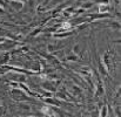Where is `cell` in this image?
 <instances>
[{
	"label": "cell",
	"mask_w": 121,
	"mask_h": 117,
	"mask_svg": "<svg viewBox=\"0 0 121 117\" xmlns=\"http://www.w3.org/2000/svg\"><path fill=\"white\" fill-rule=\"evenodd\" d=\"M11 96L13 100H15L17 102H28L32 101V98L20 88H12L11 90Z\"/></svg>",
	"instance_id": "1"
},
{
	"label": "cell",
	"mask_w": 121,
	"mask_h": 117,
	"mask_svg": "<svg viewBox=\"0 0 121 117\" xmlns=\"http://www.w3.org/2000/svg\"><path fill=\"white\" fill-rule=\"evenodd\" d=\"M7 78L9 81L13 82H18V83H26L27 81V75L24 73H18V72H7Z\"/></svg>",
	"instance_id": "2"
},
{
	"label": "cell",
	"mask_w": 121,
	"mask_h": 117,
	"mask_svg": "<svg viewBox=\"0 0 121 117\" xmlns=\"http://www.w3.org/2000/svg\"><path fill=\"white\" fill-rule=\"evenodd\" d=\"M41 87L43 90H47V91H51V93H55L56 91V82L53 81V80H43L41 82Z\"/></svg>",
	"instance_id": "3"
},
{
	"label": "cell",
	"mask_w": 121,
	"mask_h": 117,
	"mask_svg": "<svg viewBox=\"0 0 121 117\" xmlns=\"http://www.w3.org/2000/svg\"><path fill=\"white\" fill-rule=\"evenodd\" d=\"M9 6H11V9H12V11H15V12L21 11V9L24 8V4L20 2V1H17V0L9 1Z\"/></svg>",
	"instance_id": "4"
},
{
	"label": "cell",
	"mask_w": 121,
	"mask_h": 117,
	"mask_svg": "<svg viewBox=\"0 0 121 117\" xmlns=\"http://www.w3.org/2000/svg\"><path fill=\"white\" fill-rule=\"evenodd\" d=\"M73 34V32H60V33H53V38L55 39H67L68 36H71Z\"/></svg>",
	"instance_id": "5"
},
{
	"label": "cell",
	"mask_w": 121,
	"mask_h": 117,
	"mask_svg": "<svg viewBox=\"0 0 121 117\" xmlns=\"http://www.w3.org/2000/svg\"><path fill=\"white\" fill-rule=\"evenodd\" d=\"M98 67H99V73H100V75H102V76H107L108 75V70L106 69V67L104 66V63H102V61L99 59V61H98Z\"/></svg>",
	"instance_id": "6"
},
{
	"label": "cell",
	"mask_w": 121,
	"mask_h": 117,
	"mask_svg": "<svg viewBox=\"0 0 121 117\" xmlns=\"http://www.w3.org/2000/svg\"><path fill=\"white\" fill-rule=\"evenodd\" d=\"M18 109H20L21 111H31L32 110V107L30 105V103L28 102H20L19 104H18Z\"/></svg>",
	"instance_id": "7"
},
{
	"label": "cell",
	"mask_w": 121,
	"mask_h": 117,
	"mask_svg": "<svg viewBox=\"0 0 121 117\" xmlns=\"http://www.w3.org/2000/svg\"><path fill=\"white\" fill-rule=\"evenodd\" d=\"M71 91H72V95L73 96H80L81 94H82V89H81L79 85H77V84H73L72 85Z\"/></svg>",
	"instance_id": "8"
},
{
	"label": "cell",
	"mask_w": 121,
	"mask_h": 117,
	"mask_svg": "<svg viewBox=\"0 0 121 117\" xmlns=\"http://www.w3.org/2000/svg\"><path fill=\"white\" fill-rule=\"evenodd\" d=\"M80 59H79V55H75V54H73V53H71V54H68V55H66L65 56V61H69V62H78Z\"/></svg>",
	"instance_id": "9"
},
{
	"label": "cell",
	"mask_w": 121,
	"mask_h": 117,
	"mask_svg": "<svg viewBox=\"0 0 121 117\" xmlns=\"http://www.w3.org/2000/svg\"><path fill=\"white\" fill-rule=\"evenodd\" d=\"M95 89H96V90H95V95H96V96H99V95H102V94H104V85H102L101 81H98Z\"/></svg>",
	"instance_id": "10"
},
{
	"label": "cell",
	"mask_w": 121,
	"mask_h": 117,
	"mask_svg": "<svg viewBox=\"0 0 121 117\" xmlns=\"http://www.w3.org/2000/svg\"><path fill=\"white\" fill-rule=\"evenodd\" d=\"M98 13H108L109 12V5H100L98 7Z\"/></svg>",
	"instance_id": "11"
},
{
	"label": "cell",
	"mask_w": 121,
	"mask_h": 117,
	"mask_svg": "<svg viewBox=\"0 0 121 117\" xmlns=\"http://www.w3.org/2000/svg\"><path fill=\"white\" fill-rule=\"evenodd\" d=\"M9 60V54H6V53H4V54H1L0 55V65H5V63H7V61Z\"/></svg>",
	"instance_id": "12"
},
{
	"label": "cell",
	"mask_w": 121,
	"mask_h": 117,
	"mask_svg": "<svg viewBox=\"0 0 121 117\" xmlns=\"http://www.w3.org/2000/svg\"><path fill=\"white\" fill-rule=\"evenodd\" d=\"M93 6H94V2H92V1H88V0L81 4V8H83V9H88V8H92Z\"/></svg>",
	"instance_id": "13"
},
{
	"label": "cell",
	"mask_w": 121,
	"mask_h": 117,
	"mask_svg": "<svg viewBox=\"0 0 121 117\" xmlns=\"http://www.w3.org/2000/svg\"><path fill=\"white\" fill-rule=\"evenodd\" d=\"M72 49H73V52H72L73 54H75V55H80L81 54V46L79 43H75Z\"/></svg>",
	"instance_id": "14"
},
{
	"label": "cell",
	"mask_w": 121,
	"mask_h": 117,
	"mask_svg": "<svg viewBox=\"0 0 121 117\" xmlns=\"http://www.w3.org/2000/svg\"><path fill=\"white\" fill-rule=\"evenodd\" d=\"M65 0H51L48 4H49V8H53V7H56L58 5H60L61 2H64ZM47 4V5H48Z\"/></svg>",
	"instance_id": "15"
},
{
	"label": "cell",
	"mask_w": 121,
	"mask_h": 117,
	"mask_svg": "<svg viewBox=\"0 0 121 117\" xmlns=\"http://www.w3.org/2000/svg\"><path fill=\"white\" fill-rule=\"evenodd\" d=\"M108 113V108H107V105H104L102 108H101V111H99V117H107V114Z\"/></svg>",
	"instance_id": "16"
},
{
	"label": "cell",
	"mask_w": 121,
	"mask_h": 117,
	"mask_svg": "<svg viewBox=\"0 0 121 117\" xmlns=\"http://www.w3.org/2000/svg\"><path fill=\"white\" fill-rule=\"evenodd\" d=\"M41 33V28L40 27H38V28H35V29H33L31 33H30V38H33V36H37L38 34H40Z\"/></svg>",
	"instance_id": "17"
},
{
	"label": "cell",
	"mask_w": 121,
	"mask_h": 117,
	"mask_svg": "<svg viewBox=\"0 0 121 117\" xmlns=\"http://www.w3.org/2000/svg\"><path fill=\"white\" fill-rule=\"evenodd\" d=\"M92 2H98L100 5H108L109 4V0H91Z\"/></svg>",
	"instance_id": "18"
},
{
	"label": "cell",
	"mask_w": 121,
	"mask_h": 117,
	"mask_svg": "<svg viewBox=\"0 0 121 117\" xmlns=\"http://www.w3.org/2000/svg\"><path fill=\"white\" fill-rule=\"evenodd\" d=\"M0 7H1V8H4L5 11L8 8V6H7V4L5 2V0H0Z\"/></svg>",
	"instance_id": "19"
},
{
	"label": "cell",
	"mask_w": 121,
	"mask_h": 117,
	"mask_svg": "<svg viewBox=\"0 0 121 117\" xmlns=\"http://www.w3.org/2000/svg\"><path fill=\"white\" fill-rule=\"evenodd\" d=\"M88 27V24H82V25H79L78 26V31H83L85 28Z\"/></svg>",
	"instance_id": "20"
},
{
	"label": "cell",
	"mask_w": 121,
	"mask_h": 117,
	"mask_svg": "<svg viewBox=\"0 0 121 117\" xmlns=\"http://www.w3.org/2000/svg\"><path fill=\"white\" fill-rule=\"evenodd\" d=\"M115 117H120V107H115Z\"/></svg>",
	"instance_id": "21"
},
{
	"label": "cell",
	"mask_w": 121,
	"mask_h": 117,
	"mask_svg": "<svg viewBox=\"0 0 121 117\" xmlns=\"http://www.w3.org/2000/svg\"><path fill=\"white\" fill-rule=\"evenodd\" d=\"M5 13H6V11H5L4 8H1V7H0V16H1V15H4Z\"/></svg>",
	"instance_id": "22"
},
{
	"label": "cell",
	"mask_w": 121,
	"mask_h": 117,
	"mask_svg": "<svg viewBox=\"0 0 121 117\" xmlns=\"http://www.w3.org/2000/svg\"><path fill=\"white\" fill-rule=\"evenodd\" d=\"M5 40H6V38H4V36H0V44H1V43H4V42H5Z\"/></svg>",
	"instance_id": "23"
},
{
	"label": "cell",
	"mask_w": 121,
	"mask_h": 117,
	"mask_svg": "<svg viewBox=\"0 0 121 117\" xmlns=\"http://www.w3.org/2000/svg\"><path fill=\"white\" fill-rule=\"evenodd\" d=\"M82 117H91V114H88V113H83V114H82Z\"/></svg>",
	"instance_id": "24"
},
{
	"label": "cell",
	"mask_w": 121,
	"mask_h": 117,
	"mask_svg": "<svg viewBox=\"0 0 121 117\" xmlns=\"http://www.w3.org/2000/svg\"><path fill=\"white\" fill-rule=\"evenodd\" d=\"M75 1H77V2H81V4H82V2H85V1H87V0H75Z\"/></svg>",
	"instance_id": "25"
},
{
	"label": "cell",
	"mask_w": 121,
	"mask_h": 117,
	"mask_svg": "<svg viewBox=\"0 0 121 117\" xmlns=\"http://www.w3.org/2000/svg\"><path fill=\"white\" fill-rule=\"evenodd\" d=\"M17 1H20V2H22V4H24V2H26L27 0H17Z\"/></svg>",
	"instance_id": "26"
},
{
	"label": "cell",
	"mask_w": 121,
	"mask_h": 117,
	"mask_svg": "<svg viewBox=\"0 0 121 117\" xmlns=\"http://www.w3.org/2000/svg\"><path fill=\"white\" fill-rule=\"evenodd\" d=\"M49 1H51V0H46V2H45V5H47V4H48Z\"/></svg>",
	"instance_id": "27"
},
{
	"label": "cell",
	"mask_w": 121,
	"mask_h": 117,
	"mask_svg": "<svg viewBox=\"0 0 121 117\" xmlns=\"http://www.w3.org/2000/svg\"><path fill=\"white\" fill-rule=\"evenodd\" d=\"M2 108V104H1V101H0V109Z\"/></svg>",
	"instance_id": "28"
},
{
	"label": "cell",
	"mask_w": 121,
	"mask_h": 117,
	"mask_svg": "<svg viewBox=\"0 0 121 117\" xmlns=\"http://www.w3.org/2000/svg\"><path fill=\"white\" fill-rule=\"evenodd\" d=\"M17 117H22V116H21V115H19V116H17Z\"/></svg>",
	"instance_id": "29"
},
{
	"label": "cell",
	"mask_w": 121,
	"mask_h": 117,
	"mask_svg": "<svg viewBox=\"0 0 121 117\" xmlns=\"http://www.w3.org/2000/svg\"><path fill=\"white\" fill-rule=\"evenodd\" d=\"M8 1H12V0H8Z\"/></svg>",
	"instance_id": "30"
}]
</instances>
